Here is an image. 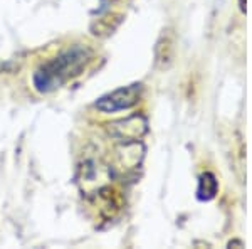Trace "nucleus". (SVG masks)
I'll return each instance as SVG.
<instances>
[{"label": "nucleus", "instance_id": "obj_6", "mask_svg": "<svg viewBox=\"0 0 252 249\" xmlns=\"http://www.w3.org/2000/svg\"><path fill=\"white\" fill-rule=\"evenodd\" d=\"M5 68H7V64L3 63V61H0V72H3V71H5Z\"/></svg>", "mask_w": 252, "mask_h": 249}, {"label": "nucleus", "instance_id": "obj_3", "mask_svg": "<svg viewBox=\"0 0 252 249\" xmlns=\"http://www.w3.org/2000/svg\"><path fill=\"white\" fill-rule=\"evenodd\" d=\"M108 132L111 137L125 142V143L138 142L146 133V120L143 116L135 115L120 121H113L108 125Z\"/></svg>", "mask_w": 252, "mask_h": 249}, {"label": "nucleus", "instance_id": "obj_4", "mask_svg": "<svg viewBox=\"0 0 252 249\" xmlns=\"http://www.w3.org/2000/svg\"><path fill=\"white\" fill-rule=\"evenodd\" d=\"M217 178L214 174L205 172L200 175V180H198V189H197V197L200 201H212L217 194Z\"/></svg>", "mask_w": 252, "mask_h": 249}, {"label": "nucleus", "instance_id": "obj_2", "mask_svg": "<svg viewBox=\"0 0 252 249\" xmlns=\"http://www.w3.org/2000/svg\"><path fill=\"white\" fill-rule=\"evenodd\" d=\"M140 95H141V84L133 83L129 86L120 88L116 91L109 93V95L99 98L96 101V108L103 113H116L121 111V109H128L140 101Z\"/></svg>", "mask_w": 252, "mask_h": 249}, {"label": "nucleus", "instance_id": "obj_1", "mask_svg": "<svg viewBox=\"0 0 252 249\" xmlns=\"http://www.w3.org/2000/svg\"><path fill=\"white\" fill-rule=\"evenodd\" d=\"M91 52L86 47H72L58 58L51 59L44 66H40L34 74V86L39 93H49L59 88L63 83L78 76L83 68L88 64Z\"/></svg>", "mask_w": 252, "mask_h": 249}, {"label": "nucleus", "instance_id": "obj_5", "mask_svg": "<svg viewBox=\"0 0 252 249\" xmlns=\"http://www.w3.org/2000/svg\"><path fill=\"white\" fill-rule=\"evenodd\" d=\"M239 5H241L242 12H246V0H239Z\"/></svg>", "mask_w": 252, "mask_h": 249}]
</instances>
